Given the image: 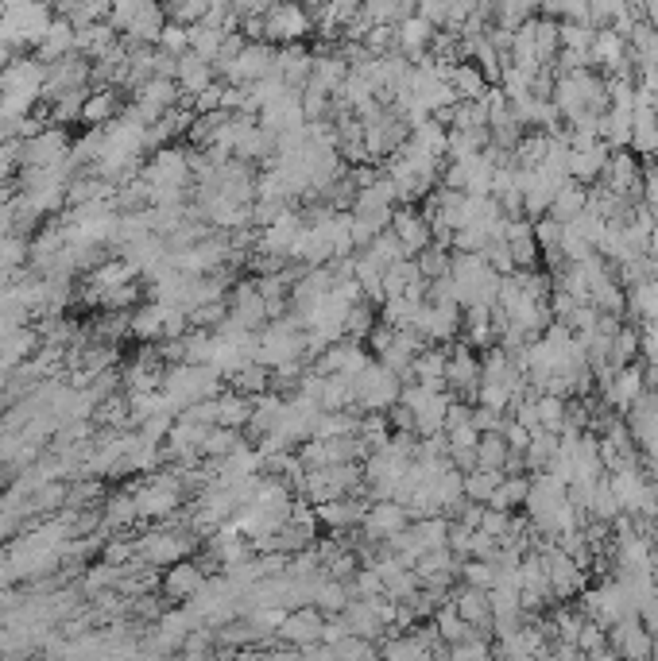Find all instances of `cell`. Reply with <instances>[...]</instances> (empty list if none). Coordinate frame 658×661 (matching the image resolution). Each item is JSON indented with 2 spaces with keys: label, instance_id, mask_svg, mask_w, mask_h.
I'll return each mask as SVG.
<instances>
[{
  "label": "cell",
  "instance_id": "6da1fadb",
  "mask_svg": "<svg viewBox=\"0 0 658 661\" xmlns=\"http://www.w3.org/2000/svg\"><path fill=\"white\" fill-rule=\"evenodd\" d=\"M252 360L260 368H279V364H291V360H306V333L291 317H279V321H268L260 333H256V352Z\"/></svg>",
  "mask_w": 658,
  "mask_h": 661
},
{
  "label": "cell",
  "instance_id": "7a4b0ae2",
  "mask_svg": "<svg viewBox=\"0 0 658 661\" xmlns=\"http://www.w3.org/2000/svg\"><path fill=\"white\" fill-rule=\"evenodd\" d=\"M353 387H357L360 414H388L391 406L399 403V395H403V379L395 372H388L384 364H372Z\"/></svg>",
  "mask_w": 658,
  "mask_h": 661
},
{
  "label": "cell",
  "instance_id": "3957f363",
  "mask_svg": "<svg viewBox=\"0 0 658 661\" xmlns=\"http://www.w3.org/2000/svg\"><path fill=\"white\" fill-rule=\"evenodd\" d=\"M310 31H314V16L302 4H271V12L264 16V43L271 47L302 43Z\"/></svg>",
  "mask_w": 658,
  "mask_h": 661
},
{
  "label": "cell",
  "instance_id": "277c9868",
  "mask_svg": "<svg viewBox=\"0 0 658 661\" xmlns=\"http://www.w3.org/2000/svg\"><path fill=\"white\" fill-rule=\"evenodd\" d=\"M182 491L186 488H182L179 476H163V472H155V476H148L140 488L132 491V499H136V515H148V518L171 515V511L179 507Z\"/></svg>",
  "mask_w": 658,
  "mask_h": 661
},
{
  "label": "cell",
  "instance_id": "5b68a950",
  "mask_svg": "<svg viewBox=\"0 0 658 661\" xmlns=\"http://www.w3.org/2000/svg\"><path fill=\"white\" fill-rule=\"evenodd\" d=\"M268 74H275V47L271 43H248L233 66L221 74L225 86H252V82H264Z\"/></svg>",
  "mask_w": 658,
  "mask_h": 661
},
{
  "label": "cell",
  "instance_id": "8992f818",
  "mask_svg": "<svg viewBox=\"0 0 658 661\" xmlns=\"http://www.w3.org/2000/svg\"><path fill=\"white\" fill-rule=\"evenodd\" d=\"M446 391L453 399H477L480 391V356L469 345L449 348V368H446Z\"/></svg>",
  "mask_w": 658,
  "mask_h": 661
},
{
  "label": "cell",
  "instance_id": "52a82bcc",
  "mask_svg": "<svg viewBox=\"0 0 658 661\" xmlns=\"http://www.w3.org/2000/svg\"><path fill=\"white\" fill-rule=\"evenodd\" d=\"M426 345H453V337L461 333V306H419L415 314V325Z\"/></svg>",
  "mask_w": 658,
  "mask_h": 661
},
{
  "label": "cell",
  "instance_id": "ba28073f",
  "mask_svg": "<svg viewBox=\"0 0 658 661\" xmlns=\"http://www.w3.org/2000/svg\"><path fill=\"white\" fill-rule=\"evenodd\" d=\"M562 507H566V488H562L550 472L531 476V495H527L531 522H535V526H546V530H554V522H558V511H562Z\"/></svg>",
  "mask_w": 658,
  "mask_h": 661
},
{
  "label": "cell",
  "instance_id": "9c48e42d",
  "mask_svg": "<svg viewBox=\"0 0 658 661\" xmlns=\"http://www.w3.org/2000/svg\"><path fill=\"white\" fill-rule=\"evenodd\" d=\"M229 317L237 321L240 329H248V333H260V329L271 321L268 302L260 298V290H256L252 279H244V283L233 287V298H229Z\"/></svg>",
  "mask_w": 658,
  "mask_h": 661
},
{
  "label": "cell",
  "instance_id": "30bf717a",
  "mask_svg": "<svg viewBox=\"0 0 658 661\" xmlns=\"http://www.w3.org/2000/svg\"><path fill=\"white\" fill-rule=\"evenodd\" d=\"M391 236L403 244L407 259H415L419 252L430 248V225H426V217H422L415 205H395V213H391Z\"/></svg>",
  "mask_w": 658,
  "mask_h": 661
},
{
  "label": "cell",
  "instance_id": "8fae6325",
  "mask_svg": "<svg viewBox=\"0 0 658 661\" xmlns=\"http://www.w3.org/2000/svg\"><path fill=\"white\" fill-rule=\"evenodd\" d=\"M310 55H314V66H310V82H306V89L326 93V97H337V89L345 86V78H349L345 58L337 55V47H322V51H310Z\"/></svg>",
  "mask_w": 658,
  "mask_h": 661
},
{
  "label": "cell",
  "instance_id": "7c38bea8",
  "mask_svg": "<svg viewBox=\"0 0 658 661\" xmlns=\"http://www.w3.org/2000/svg\"><path fill=\"white\" fill-rule=\"evenodd\" d=\"M310 66H314V55L306 43H291V47H275V74L287 82L291 89H306L310 82Z\"/></svg>",
  "mask_w": 658,
  "mask_h": 661
},
{
  "label": "cell",
  "instance_id": "4fadbf2b",
  "mask_svg": "<svg viewBox=\"0 0 658 661\" xmlns=\"http://www.w3.org/2000/svg\"><path fill=\"white\" fill-rule=\"evenodd\" d=\"M360 495H368V491H357V495H345V499H333V503H322V507H314V515L322 526L329 530H345V526H353V522H364L368 515V499H360Z\"/></svg>",
  "mask_w": 658,
  "mask_h": 661
},
{
  "label": "cell",
  "instance_id": "5bb4252c",
  "mask_svg": "<svg viewBox=\"0 0 658 661\" xmlns=\"http://www.w3.org/2000/svg\"><path fill=\"white\" fill-rule=\"evenodd\" d=\"M504 244H508V252H511V259H515L519 271H535V263H539V244H535V229H531L527 217L508 221Z\"/></svg>",
  "mask_w": 658,
  "mask_h": 661
},
{
  "label": "cell",
  "instance_id": "9a60e30c",
  "mask_svg": "<svg viewBox=\"0 0 658 661\" xmlns=\"http://www.w3.org/2000/svg\"><path fill=\"white\" fill-rule=\"evenodd\" d=\"M407 511L388 499V503H372L368 507V515H364V534L368 538H395V534H403L407 530Z\"/></svg>",
  "mask_w": 658,
  "mask_h": 661
},
{
  "label": "cell",
  "instance_id": "2e32d148",
  "mask_svg": "<svg viewBox=\"0 0 658 661\" xmlns=\"http://www.w3.org/2000/svg\"><path fill=\"white\" fill-rule=\"evenodd\" d=\"M74 39H78L74 24H70V20H62V16H55L51 31H47V35H43V43L35 47V58H39L43 66H55V62H62L66 55H78V51H74Z\"/></svg>",
  "mask_w": 658,
  "mask_h": 661
},
{
  "label": "cell",
  "instance_id": "e0dca14e",
  "mask_svg": "<svg viewBox=\"0 0 658 661\" xmlns=\"http://www.w3.org/2000/svg\"><path fill=\"white\" fill-rule=\"evenodd\" d=\"M120 113H124V109H120L117 89L97 86V89L86 93V105H82V124H86V128H109Z\"/></svg>",
  "mask_w": 658,
  "mask_h": 661
},
{
  "label": "cell",
  "instance_id": "ac0fdd59",
  "mask_svg": "<svg viewBox=\"0 0 658 661\" xmlns=\"http://www.w3.org/2000/svg\"><path fill=\"white\" fill-rule=\"evenodd\" d=\"M175 82H179L182 97H198V93H206V89L217 82V70H213V62L198 55H182L179 58V74H175Z\"/></svg>",
  "mask_w": 658,
  "mask_h": 661
},
{
  "label": "cell",
  "instance_id": "d6986e66",
  "mask_svg": "<svg viewBox=\"0 0 658 661\" xmlns=\"http://www.w3.org/2000/svg\"><path fill=\"white\" fill-rule=\"evenodd\" d=\"M132 101L144 105V109H155V113L163 116L182 105V89H179V82H171V78H148L144 86L136 89Z\"/></svg>",
  "mask_w": 658,
  "mask_h": 661
},
{
  "label": "cell",
  "instance_id": "ffe728a7",
  "mask_svg": "<svg viewBox=\"0 0 658 661\" xmlns=\"http://www.w3.org/2000/svg\"><path fill=\"white\" fill-rule=\"evenodd\" d=\"M608 144H597L589 147V151H569L566 159V171L573 182H581V186H589V182H600V174L608 167Z\"/></svg>",
  "mask_w": 658,
  "mask_h": 661
},
{
  "label": "cell",
  "instance_id": "44dd1931",
  "mask_svg": "<svg viewBox=\"0 0 658 661\" xmlns=\"http://www.w3.org/2000/svg\"><path fill=\"white\" fill-rule=\"evenodd\" d=\"M163 317H167V306H159V302L136 306L128 314V337H136L144 345H159L163 341Z\"/></svg>",
  "mask_w": 658,
  "mask_h": 661
},
{
  "label": "cell",
  "instance_id": "7402d4cb",
  "mask_svg": "<svg viewBox=\"0 0 658 661\" xmlns=\"http://www.w3.org/2000/svg\"><path fill=\"white\" fill-rule=\"evenodd\" d=\"M585 202H589V186H581V182H562L558 186V194H554V202H550V213L546 217H554V221H562V225H569V221H577L581 213H585Z\"/></svg>",
  "mask_w": 658,
  "mask_h": 661
},
{
  "label": "cell",
  "instance_id": "603a6c76",
  "mask_svg": "<svg viewBox=\"0 0 658 661\" xmlns=\"http://www.w3.org/2000/svg\"><path fill=\"white\" fill-rule=\"evenodd\" d=\"M527 495H531V476H527V472H523V476H504V480H500V488L492 491L488 507H492V511H504V515H511L515 507H527Z\"/></svg>",
  "mask_w": 658,
  "mask_h": 661
},
{
  "label": "cell",
  "instance_id": "cb8c5ba5",
  "mask_svg": "<svg viewBox=\"0 0 658 661\" xmlns=\"http://www.w3.org/2000/svg\"><path fill=\"white\" fill-rule=\"evenodd\" d=\"M248 422H252V399L237 391L217 395V430H244Z\"/></svg>",
  "mask_w": 658,
  "mask_h": 661
},
{
  "label": "cell",
  "instance_id": "d4e9b609",
  "mask_svg": "<svg viewBox=\"0 0 658 661\" xmlns=\"http://www.w3.org/2000/svg\"><path fill=\"white\" fill-rule=\"evenodd\" d=\"M360 430V414L357 410H337V414H326L322 410V418H318V426H314V437L310 441H337V437H357Z\"/></svg>",
  "mask_w": 658,
  "mask_h": 661
},
{
  "label": "cell",
  "instance_id": "484cf974",
  "mask_svg": "<svg viewBox=\"0 0 658 661\" xmlns=\"http://www.w3.org/2000/svg\"><path fill=\"white\" fill-rule=\"evenodd\" d=\"M449 86H453V93H457V101H480V97L492 89L488 82H484V74H480L477 62H457Z\"/></svg>",
  "mask_w": 658,
  "mask_h": 661
},
{
  "label": "cell",
  "instance_id": "4316f807",
  "mask_svg": "<svg viewBox=\"0 0 658 661\" xmlns=\"http://www.w3.org/2000/svg\"><path fill=\"white\" fill-rule=\"evenodd\" d=\"M511 457H515V453L508 449V441H504L500 433H484V437H480L477 468H488V472H508Z\"/></svg>",
  "mask_w": 658,
  "mask_h": 661
},
{
  "label": "cell",
  "instance_id": "83f0119b",
  "mask_svg": "<svg viewBox=\"0 0 658 661\" xmlns=\"http://www.w3.org/2000/svg\"><path fill=\"white\" fill-rule=\"evenodd\" d=\"M500 480H504V472H488V468L465 472V503L488 507V499H492V491L500 488Z\"/></svg>",
  "mask_w": 658,
  "mask_h": 661
},
{
  "label": "cell",
  "instance_id": "f1b7e54d",
  "mask_svg": "<svg viewBox=\"0 0 658 661\" xmlns=\"http://www.w3.org/2000/svg\"><path fill=\"white\" fill-rule=\"evenodd\" d=\"M229 383H233V391L244 395V399H260V395H268L271 391V372L268 368H260V364H248V368H240Z\"/></svg>",
  "mask_w": 658,
  "mask_h": 661
},
{
  "label": "cell",
  "instance_id": "f546056e",
  "mask_svg": "<svg viewBox=\"0 0 658 661\" xmlns=\"http://www.w3.org/2000/svg\"><path fill=\"white\" fill-rule=\"evenodd\" d=\"M221 43H225V31L213 28V24H194V28H190V55L206 58V62H217Z\"/></svg>",
  "mask_w": 658,
  "mask_h": 661
},
{
  "label": "cell",
  "instance_id": "4dcf8cb0",
  "mask_svg": "<svg viewBox=\"0 0 658 661\" xmlns=\"http://www.w3.org/2000/svg\"><path fill=\"white\" fill-rule=\"evenodd\" d=\"M357 437L364 441V449H368V453H376V449L391 445V422H388V414H360Z\"/></svg>",
  "mask_w": 658,
  "mask_h": 661
},
{
  "label": "cell",
  "instance_id": "1f68e13d",
  "mask_svg": "<svg viewBox=\"0 0 658 661\" xmlns=\"http://www.w3.org/2000/svg\"><path fill=\"white\" fill-rule=\"evenodd\" d=\"M364 256L372 259L380 271H388V267H395V263H403V259H407V252H403V244H399V240L391 236V229H388V232H380V236H376V240L364 248Z\"/></svg>",
  "mask_w": 658,
  "mask_h": 661
},
{
  "label": "cell",
  "instance_id": "d6a6232c",
  "mask_svg": "<svg viewBox=\"0 0 658 661\" xmlns=\"http://www.w3.org/2000/svg\"><path fill=\"white\" fill-rule=\"evenodd\" d=\"M376 325H380V321H376V310H372L368 302H357V306L349 310V317H345V341H349V345L368 341Z\"/></svg>",
  "mask_w": 658,
  "mask_h": 661
},
{
  "label": "cell",
  "instance_id": "836d02e7",
  "mask_svg": "<svg viewBox=\"0 0 658 661\" xmlns=\"http://www.w3.org/2000/svg\"><path fill=\"white\" fill-rule=\"evenodd\" d=\"M535 51H539V66H554L558 58V20H546V16H535Z\"/></svg>",
  "mask_w": 658,
  "mask_h": 661
},
{
  "label": "cell",
  "instance_id": "e575fe53",
  "mask_svg": "<svg viewBox=\"0 0 658 661\" xmlns=\"http://www.w3.org/2000/svg\"><path fill=\"white\" fill-rule=\"evenodd\" d=\"M415 279H422L415 259H403V263L388 267V271H384V302H388V298H403V290L411 287Z\"/></svg>",
  "mask_w": 658,
  "mask_h": 661
},
{
  "label": "cell",
  "instance_id": "d590c367",
  "mask_svg": "<svg viewBox=\"0 0 658 661\" xmlns=\"http://www.w3.org/2000/svg\"><path fill=\"white\" fill-rule=\"evenodd\" d=\"M639 360V329L635 325H624L616 337H612V368L620 372V368H628Z\"/></svg>",
  "mask_w": 658,
  "mask_h": 661
},
{
  "label": "cell",
  "instance_id": "8d00e7d4",
  "mask_svg": "<svg viewBox=\"0 0 658 661\" xmlns=\"http://www.w3.org/2000/svg\"><path fill=\"white\" fill-rule=\"evenodd\" d=\"M449 263H453V252H446V248H426V252H419L415 256V267H419V275L426 279V283H434V279H446L449 275Z\"/></svg>",
  "mask_w": 658,
  "mask_h": 661
},
{
  "label": "cell",
  "instance_id": "74e56055",
  "mask_svg": "<svg viewBox=\"0 0 658 661\" xmlns=\"http://www.w3.org/2000/svg\"><path fill=\"white\" fill-rule=\"evenodd\" d=\"M593 35H597V31L589 28V24H558V51L589 55V51H593Z\"/></svg>",
  "mask_w": 658,
  "mask_h": 661
},
{
  "label": "cell",
  "instance_id": "f35d334b",
  "mask_svg": "<svg viewBox=\"0 0 658 661\" xmlns=\"http://www.w3.org/2000/svg\"><path fill=\"white\" fill-rule=\"evenodd\" d=\"M86 93H90V89H82V93H62L59 101H51V105H47V109H51V120H55V124H82Z\"/></svg>",
  "mask_w": 658,
  "mask_h": 661
},
{
  "label": "cell",
  "instance_id": "ab89813d",
  "mask_svg": "<svg viewBox=\"0 0 658 661\" xmlns=\"http://www.w3.org/2000/svg\"><path fill=\"white\" fill-rule=\"evenodd\" d=\"M535 410H539V426L546 433H562L566 426V399H554V395H539L535 399Z\"/></svg>",
  "mask_w": 658,
  "mask_h": 661
},
{
  "label": "cell",
  "instance_id": "60d3db41",
  "mask_svg": "<svg viewBox=\"0 0 658 661\" xmlns=\"http://www.w3.org/2000/svg\"><path fill=\"white\" fill-rule=\"evenodd\" d=\"M589 511L597 522H612V518L620 515V503H616V495H612V484H608V476H600L597 488H593V499H589Z\"/></svg>",
  "mask_w": 658,
  "mask_h": 661
},
{
  "label": "cell",
  "instance_id": "b9f144b4",
  "mask_svg": "<svg viewBox=\"0 0 658 661\" xmlns=\"http://www.w3.org/2000/svg\"><path fill=\"white\" fill-rule=\"evenodd\" d=\"M163 12H167V20H171V24H179V28H194V24H202V20H206L210 4H206V0H190V4H167Z\"/></svg>",
  "mask_w": 658,
  "mask_h": 661
},
{
  "label": "cell",
  "instance_id": "7bdbcfd3",
  "mask_svg": "<svg viewBox=\"0 0 658 661\" xmlns=\"http://www.w3.org/2000/svg\"><path fill=\"white\" fill-rule=\"evenodd\" d=\"M163 55L171 58H182L190 55V28H179V24H171L167 20V28H163V35H159V43H155Z\"/></svg>",
  "mask_w": 658,
  "mask_h": 661
},
{
  "label": "cell",
  "instance_id": "ee69618b",
  "mask_svg": "<svg viewBox=\"0 0 658 661\" xmlns=\"http://www.w3.org/2000/svg\"><path fill=\"white\" fill-rule=\"evenodd\" d=\"M531 229H535L539 256H542V252H554V248H562V232H566V225H562V221H554V217H542V221H531Z\"/></svg>",
  "mask_w": 658,
  "mask_h": 661
},
{
  "label": "cell",
  "instance_id": "f6af8a7d",
  "mask_svg": "<svg viewBox=\"0 0 658 661\" xmlns=\"http://www.w3.org/2000/svg\"><path fill=\"white\" fill-rule=\"evenodd\" d=\"M186 542H179L175 534H151L148 538V553H155V561H175Z\"/></svg>",
  "mask_w": 658,
  "mask_h": 661
},
{
  "label": "cell",
  "instance_id": "bcb514c9",
  "mask_svg": "<svg viewBox=\"0 0 658 661\" xmlns=\"http://www.w3.org/2000/svg\"><path fill=\"white\" fill-rule=\"evenodd\" d=\"M504 422H508V414H496V410H488V406H473V430H477L480 437H484V433H500Z\"/></svg>",
  "mask_w": 658,
  "mask_h": 661
},
{
  "label": "cell",
  "instance_id": "7dc6e473",
  "mask_svg": "<svg viewBox=\"0 0 658 661\" xmlns=\"http://www.w3.org/2000/svg\"><path fill=\"white\" fill-rule=\"evenodd\" d=\"M500 437H504V441H508V449L511 453H515V457H523V453H527V449H531V433L523 430V426H519V422H504V430H500Z\"/></svg>",
  "mask_w": 658,
  "mask_h": 661
},
{
  "label": "cell",
  "instance_id": "c3c4849f",
  "mask_svg": "<svg viewBox=\"0 0 658 661\" xmlns=\"http://www.w3.org/2000/svg\"><path fill=\"white\" fill-rule=\"evenodd\" d=\"M511 526V515H504V511H492V507H484V518H480V530L484 534H492V538H504Z\"/></svg>",
  "mask_w": 658,
  "mask_h": 661
},
{
  "label": "cell",
  "instance_id": "681fc988",
  "mask_svg": "<svg viewBox=\"0 0 658 661\" xmlns=\"http://www.w3.org/2000/svg\"><path fill=\"white\" fill-rule=\"evenodd\" d=\"M109 518H113V522H128V518H136V499H132V491H120V495H113V503H109Z\"/></svg>",
  "mask_w": 658,
  "mask_h": 661
},
{
  "label": "cell",
  "instance_id": "f907efd6",
  "mask_svg": "<svg viewBox=\"0 0 658 661\" xmlns=\"http://www.w3.org/2000/svg\"><path fill=\"white\" fill-rule=\"evenodd\" d=\"M198 580H202V576H198L194 565H179V569L171 573V592H194Z\"/></svg>",
  "mask_w": 658,
  "mask_h": 661
},
{
  "label": "cell",
  "instance_id": "816d5d0a",
  "mask_svg": "<svg viewBox=\"0 0 658 661\" xmlns=\"http://www.w3.org/2000/svg\"><path fill=\"white\" fill-rule=\"evenodd\" d=\"M388 422H391V433H415V414L407 410V406H391L388 410Z\"/></svg>",
  "mask_w": 658,
  "mask_h": 661
},
{
  "label": "cell",
  "instance_id": "f5cc1de1",
  "mask_svg": "<svg viewBox=\"0 0 658 661\" xmlns=\"http://www.w3.org/2000/svg\"><path fill=\"white\" fill-rule=\"evenodd\" d=\"M473 534H477V530H469V526L453 522V526H449V546L461 549V553H469V546H473Z\"/></svg>",
  "mask_w": 658,
  "mask_h": 661
},
{
  "label": "cell",
  "instance_id": "db71d44e",
  "mask_svg": "<svg viewBox=\"0 0 658 661\" xmlns=\"http://www.w3.org/2000/svg\"><path fill=\"white\" fill-rule=\"evenodd\" d=\"M496 549V538L492 534H484V530H477L473 534V546H469V553H492Z\"/></svg>",
  "mask_w": 658,
  "mask_h": 661
},
{
  "label": "cell",
  "instance_id": "11a10c76",
  "mask_svg": "<svg viewBox=\"0 0 658 661\" xmlns=\"http://www.w3.org/2000/svg\"><path fill=\"white\" fill-rule=\"evenodd\" d=\"M469 580H473V584H488V580H492V569H488V565H469Z\"/></svg>",
  "mask_w": 658,
  "mask_h": 661
},
{
  "label": "cell",
  "instance_id": "9f6ffc18",
  "mask_svg": "<svg viewBox=\"0 0 658 661\" xmlns=\"http://www.w3.org/2000/svg\"><path fill=\"white\" fill-rule=\"evenodd\" d=\"M643 20H647L651 28H658V0H651V4H643Z\"/></svg>",
  "mask_w": 658,
  "mask_h": 661
},
{
  "label": "cell",
  "instance_id": "6f0895ef",
  "mask_svg": "<svg viewBox=\"0 0 658 661\" xmlns=\"http://www.w3.org/2000/svg\"><path fill=\"white\" fill-rule=\"evenodd\" d=\"M4 476H8V464H4V460H0V484H4Z\"/></svg>",
  "mask_w": 658,
  "mask_h": 661
},
{
  "label": "cell",
  "instance_id": "680465c9",
  "mask_svg": "<svg viewBox=\"0 0 658 661\" xmlns=\"http://www.w3.org/2000/svg\"><path fill=\"white\" fill-rule=\"evenodd\" d=\"M0 433H4V418H0Z\"/></svg>",
  "mask_w": 658,
  "mask_h": 661
},
{
  "label": "cell",
  "instance_id": "91938a15",
  "mask_svg": "<svg viewBox=\"0 0 658 661\" xmlns=\"http://www.w3.org/2000/svg\"><path fill=\"white\" fill-rule=\"evenodd\" d=\"M655 522H658V518H655Z\"/></svg>",
  "mask_w": 658,
  "mask_h": 661
}]
</instances>
